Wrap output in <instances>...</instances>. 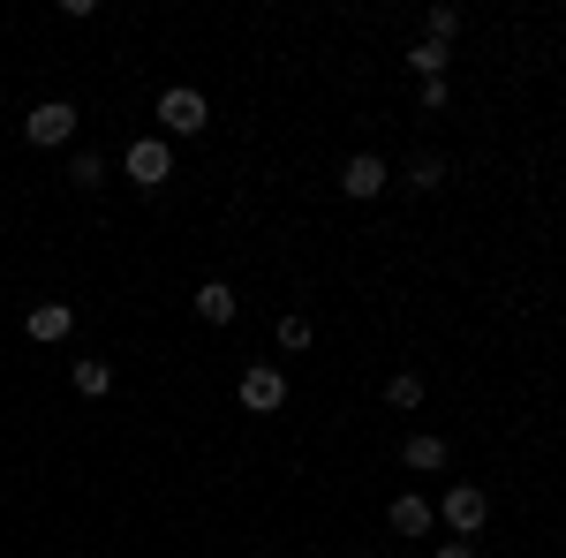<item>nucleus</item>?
I'll list each match as a JSON object with an SVG mask.
<instances>
[{"mask_svg": "<svg viewBox=\"0 0 566 558\" xmlns=\"http://www.w3.org/2000/svg\"><path fill=\"white\" fill-rule=\"evenodd\" d=\"M122 173H129L136 189H159V181L175 173V151H167V136H136L129 151H122Z\"/></svg>", "mask_w": 566, "mask_h": 558, "instance_id": "f257e3e1", "label": "nucleus"}, {"mask_svg": "<svg viewBox=\"0 0 566 558\" xmlns=\"http://www.w3.org/2000/svg\"><path fill=\"white\" fill-rule=\"evenodd\" d=\"M23 136H31L39 151H61V144L76 136V106H69V98H45V106H31V114H23Z\"/></svg>", "mask_w": 566, "mask_h": 558, "instance_id": "f03ea898", "label": "nucleus"}, {"mask_svg": "<svg viewBox=\"0 0 566 558\" xmlns=\"http://www.w3.org/2000/svg\"><path fill=\"white\" fill-rule=\"evenodd\" d=\"M151 114H159V129L167 136H197L205 129V122H212V114H205V91H159V106H151Z\"/></svg>", "mask_w": 566, "mask_h": 558, "instance_id": "7ed1b4c3", "label": "nucleus"}, {"mask_svg": "<svg viewBox=\"0 0 566 558\" xmlns=\"http://www.w3.org/2000/svg\"><path fill=\"white\" fill-rule=\"evenodd\" d=\"M438 520H446L453 536H476L483 520H491V498H483L476 483H453V491H446V506H438Z\"/></svg>", "mask_w": 566, "mask_h": 558, "instance_id": "20e7f679", "label": "nucleus"}, {"mask_svg": "<svg viewBox=\"0 0 566 558\" xmlns=\"http://www.w3.org/2000/svg\"><path fill=\"white\" fill-rule=\"evenodd\" d=\"M280 400H287V378H280L272 362H250V370H242V408H250V415H272Z\"/></svg>", "mask_w": 566, "mask_h": 558, "instance_id": "39448f33", "label": "nucleus"}, {"mask_svg": "<svg viewBox=\"0 0 566 558\" xmlns=\"http://www.w3.org/2000/svg\"><path fill=\"white\" fill-rule=\"evenodd\" d=\"M386 520H392V536H431V520H438V506L423 498V491H400L386 506Z\"/></svg>", "mask_w": 566, "mask_h": 558, "instance_id": "423d86ee", "label": "nucleus"}, {"mask_svg": "<svg viewBox=\"0 0 566 558\" xmlns=\"http://www.w3.org/2000/svg\"><path fill=\"white\" fill-rule=\"evenodd\" d=\"M400 461H408L416 475H438L446 461H453V445H446L438 430H408V445H400Z\"/></svg>", "mask_w": 566, "mask_h": 558, "instance_id": "0eeeda50", "label": "nucleus"}, {"mask_svg": "<svg viewBox=\"0 0 566 558\" xmlns=\"http://www.w3.org/2000/svg\"><path fill=\"white\" fill-rule=\"evenodd\" d=\"M340 189H348L355 204H370V197L386 189V159H370V151H355L348 167H340Z\"/></svg>", "mask_w": 566, "mask_h": 558, "instance_id": "6e6552de", "label": "nucleus"}, {"mask_svg": "<svg viewBox=\"0 0 566 558\" xmlns=\"http://www.w3.org/2000/svg\"><path fill=\"white\" fill-rule=\"evenodd\" d=\"M23 333H31V340H69V333H76V309H69V302H39V309H31V317H23Z\"/></svg>", "mask_w": 566, "mask_h": 558, "instance_id": "1a4fd4ad", "label": "nucleus"}, {"mask_svg": "<svg viewBox=\"0 0 566 558\" xmlns=\"http://www.w3.org/2000/svg\"><path fill=\"white\" fill-rule=\"evenodd\" d=\"M197 317H205V325H234V317H242V295H234L227 280H205V287H197Z\"/></svg>", "mask_w": 566, "mask_h": 558, "instance_id": "9d476101", "label": "nucleus"}, {"mask_svg": "<svg viewBox=\"0 0 566 558\" xmlns=\"http://www.w3.org/2000/svg\"><path fill=\"white\" fill-rule=\"evenodd\" d=\"M76 392H91V400L114 392V362H106V355H84V362H76Z\"/></svg>", "mask_w": 566, "mask_h": 558, "instance_id": "9b49d317", "label": "nucleus"}, {"mask_svg": "<svg viewBox=\"0 0 566 558\" xmlns=\"http://www.w3.org/2000/svg\"><path fill=\"white\" fill-rule=\"evenodd\" d=\"M310 340H317V325H310L303 309H287V317H280V347H287V355H303Z\"/></svg>", "mask_w": 566, "mask_h": 558, "instance_id": "f8f14e48", "label": "nucleus"}, {"mask_svg": "<svg viewBox=\"0 0 566 558\" xmlns=\"http://www.w3.org/2000/svg\"><path fill=\"white\" fill-rule=\"evenodd\" d=\"M69 181H76V189H98V181H106V159H98V151H76V159H69Z\"/></svg>", "mask_w": 566, "mask_h": 558, "instance_id": "ddd939ff", "label": "nucleus"}, {"mask_svg": "<svg viewBox=\"0 0 566 558\" xmlns=\"http://www.w3.org/2000/svg\"><path fill=\"white\" fill-rule=\"evenodd\" d=\"M408 61H416V76H423V84H438V76H446V45H416V53H408Z\"/></svg>", "mask_w": 566, "mask_h": 558, "instance_id": "4468645a", "label": "nucleus"}, {"mask_svg": "<svg viewBox=\"0 0 566 558\" xmlns=\"http://www.w3.org/2000/svg\"><path fill=\"white\" fill-rule=\"evenodd\" d=\"M386 400H392V408H423V378H416V370H400V378L386 386Z\"/></svg>", "mask_w": 566, "mask_h": 558, "instance_id": "2eb2a0df", "label": "nucleus"}, {"mask_svg": "<svg viewBox=\"0 0 566 558\" xmlns=\"http://www.w3.org/2000/svg\"><path fill=\"white\" fill-rule=\"evenodd\" d=\"M438 181H446V159H416V167H408V189H416V197H431Z\"/></svg>", "mask_w": 566, "mask_h": 558, "instance_id": "dca6fc26", "label": "nucleus"}, {"mask_svg": "<svg viewBox=\"0 0 566 558\" xmlns=\"http://www.w3.org/2000/svg\"><path fill=\"white\" fill-rule=\"evenodd\" d=\"M423 23H431V45H446L453 31H461V8H446V0H438V8L423 15Z\"/></svg>", "mask_w": 566, "mask_h": 558, "instance_id": "f3484780", "label": "nucleus"}, {"mask_svg": "<svg viewBox=\"0 0 566 558\" xmlns=\"http://www.w3.org/2000/svg\"><path fill=\"white\" fill-rule=\"evenodd\" d=\"M438 558H476V544H446V551H438Z\"/></svg>", "mask_w": 566, "mask_h": 558, "instance_id": "a211bd4d", "label": "nucleus"}, {"mask_svg": "<svg viewBox=\"0 0 566 558\" xmlns=\"http://www.w3.org/2000/svg\"><path fill=\"white\" fill-rule=\"evenodd\" d=\"M355 558H370V551H355Z\"/></svg>", "mask_w": 566, "mask_h": 558, "instance_id": "6ab92c4d", "label": "nucleus"}]
</instances>
